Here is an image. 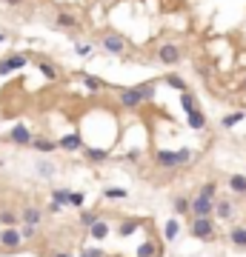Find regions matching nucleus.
I'll list each match as a JSON object with an SVG mask.
<instances>
[{
	"instance_id": "3",
	"label": "nucleus",
	"mask_w": 246,
	"mask_h": 257,
	"mask_svg": "<svg viewBox=\"0 0 246 257\" xmlns=\"http://www.w3.org/2000/svg\"><path fill=\"white\" fill-rule=\"evenodd\" d=\"M29 63V60L23 58V55H12V58L0 60V77H6V74H12V71H20Z\"/></svg>"
},
{
	"instance_id": "36",
	"label": "nucleus",
	"mask_w": 246,
	"mask_h": 257,
	"mask_svg": "<svg viewBox=\"0 0 246 257\" xmlns=\"http://www.w3.org/2000/svg\"><path fill=\"white\" fill-rule=\"evenodd\" d=\"M177 154H180V163H189V160L195 157V152H192V149H177Z\"/></svg>"
},
{
	"instance_id": "16",
	"label": "nucleus",
	"mask_w": 246,
	"mask_h": 257,
	"mask_svg": "<svg viewBox=\"0 0 246 257\" xmlns=\"http://www.w3.org/2000/svg\"><path fill=\"white\" fill-rule=\"evenodd\" d=\"M229 240H232L238 249H246V229L244 226H235L232 232H229Z\"/></svg>"
},
{
	"instance_id": "10",
	"label": "nucleus",
	"mask_w": 246,
	"mask_h": 257,
	"mask_svg": "<svg viewBox=\"0 0 246 257\" xmlns=\"http://www.w3.org/2000/svg\"><path fill=\"white\" fill-rule=\"evenodd\" d=\"M158 163L166 166V169H175V166H180V154L164 149V152H158Z\"/></svg>"
},
{
	"instance_id": "20",
	"label": "nucleus",
	"mask_w": 246,
	"mask_h": 257,
	"mask_svg": "<svg viewBox=\"0 0 246 257\" xmlns=\"http://www.w3.org/2000/svg\"><path fill=\"white\" fill-rule=\"evenodd\" d=\"M172 206H175L177 214H189V211H192V200L180 194V197H175V203H172Z\"/></svg>"
},
{
	"instance_id": "6",
	"label": "nucleus",
	"mask_w": 246,
	"mask_h": 257,
	"mask_svg": "<svg viewBox=\"0 0 246 257\" xmlns=\"http://www.w3.org/2000/svg\"><path fill=\"white\" fill-rule=\"evenodd\" d=\"M9 140L17 143V146H32V140H35V134L29 131V128L23 126V123H17V126L9 131Z\"/></svg>"
},
{
	"instance_id": "31",
	"label": "nucleus",
	"mask_w": 246,
	"mask_h": 257,
	"mask_svg": "<svg viewBox=\"0 0 246 257\" xmlns=\"http://www.w3.org/2000/svg\"><path fill=\"white\" fill-rule=\"evenodd\" d=\"M97 220H100V217H97L94 211H81V223L86 226V229H92V226H94Z\"/></svg>"
},
{
	"instance_id": "8",
	"label": "nucleus",
	"mask_w": 246,
	"mask_h": 257,
	"mask_svg": "<svg viewBox=\"0 0 246 257\" xmlns=\"http://www.w3.org/2000/svg\"><path fill=\"white\" fill-rule=\"evenodd\" d=\"M100 43H103V49L112 52V55H123V52H126V40H123L120 35H106Z\"/></svg>"
},
{
	"instance_id": "5",
	"label": "nucleus",
	"mask_w": 246,
	"mask_h": 257,
	"mask_svg": "<svg viewBox=\"0 0 246 257\" xmlns=\"http://www.w3.org/2000/svg\"><path fill=\"white\" fill-rule=\"evenodd\" d=\"M143 103L141 92H138V86H129V89H120V106L123 109H138Z\"/></svg>"
},
{
	"instance_id": "18",
	"label": "nucleus",
	"mask_w": 246,
	"mask_h": 257,
	"mask_svg": "<svg viewBox=\"0 0 246 257\" xmlns=\"http://www.w3.org/2000/svg\"><path fill=\"white\" fill-rule=\"evenodd\" d=\"M55 23H58L60 29H78V26H81V23H78V17H72V14H66V12L58 14V17H55Z\"/></svg>"
},
{
	"instance_id": "40",
	"label": "nucleus",
	"mask_w": 246,
	"mask_h": 257,
	"mask_svg": "<svg viewBox=\"0 0 246 257\" xmlns=\"http://www.w3.org/2000/svg\"><path fill=\"white\" fill-rule=\"evenodd\" d=\"M6 3H9V6H17V3H20V0H6Z\"/></svg>"
},
{
	"instance_id": "34",
	"label": "nucleus",
	"mask_w": 246,
	"mask_h": 257,
	"mask_svg": "<svg viewBox=\"0 0 246 257\" xmlns=\"http://www.w3.org/2000/svg\"><path fill=\"white\" fill-rule=\"evenodd\" d=\"M0 223H3V226H14V223H17V214H14V211H0Z\"/></svg>"
},
{
	"instance_id": "22",
	"label": "nucleus",
	"mask_w": 246,
	"mask_h": 257,
	"mask_svg": "<svg viewBox=\"0 0 246 257\" xmlns=\"http://www.w3.org/2000/svg\"><path fill=\"white\" fill-rule=\"evenodd\" d=\"M180 106H183V112L189 115V112H195V109H198V100H195L189 92H180Z\"/></svg>"
},
{
	"instance_id": "19",
	"label": "nucleus",
	"mask_w": 246,
	"mask_h": 257,
	"mask_svg": "<svg viewBox=\"0 0 246 257\" xmlns=\"http://www.w3.org/2000/svg\"><path fill=\"white\" fill-rule=\"evenodd\" d=\"M215 214H218L221 220H226V217L232 214V203H229V200H215Z\"/></svg>"
},
{
	"instance_id": "38",
	"label": "nucleus",
	"mask_w": 246,
	"mask_h": 257,
	"mask_svg": "<svg viewBox=\"0 0 246 257\" xmlns=\"http://www.w3.org/2000/svg\"><path fill=\"white\" fill-rule=\"evenodd\" d=\"M126 160H129V163H138V160H141V149H129V152H126Z\"/></svg>"
},
{
	"instance_id": "39",
	"label": "nucleus",
	"mask_w": 246,
	"mask_h": 257,
	"mask_svg": "<svg viewBox=\"0 0 246 257\" xmlns=\"http://www.w3.org/2000/svg\"><path fill=\"white\" fill-rule=\"evenodd\" d=\"M86 255H89V257H103V252H100V249H89Z\"/></svg>"
},
{
	"instance_id": "13",
	"label": "nucleus",
	"mask_w": 246,
	"mask_h": 257,
	"mask_svg": "<svg viewBox=\"0 0 246 257\" xmlns=\"http://www.w3.org/2000/svg\"><path fill=\"white\" fill-rule=\"evenodd\" d=\"M81 80L86 83V89H89V92H100V89L109 86V83H103L100 77H94V74H81Z\"/></svg>"
},
{
	"instance_id": "11",
	"label": "nucleus",
	"mask_w": 246,
	"mask_h": 257,
	"mask_svg": "<svg viewBox=\"0 0 246 257\" xmlns=\"http://www.w3.org/2000/svg\"><path fill=\"white\" fill-rule=\"evenodd\" d=\"M186 120H189V126H192V131H203V128H206V115H203L200 109L189 112V115H186Z\"/></svg>"
},
{
	"instance_id": "12",
	"label": "nucleus",
	"mask_w": 246,
	"mask_h": 257,
	"mask_svg": "<svg viewBox=\"0 0 246 257\" xmlns=\"http://www.w3.org/2000/svg\"><path fill=\"white\" fill-rule=\"evenodd\" d=\"M40 209H35V206H26L23 209V214H20V223H29V226H37L40 223Z\"/></svg>"
},
{
	"instance_id": "26",
	"label": "nucleus",
	"mask_w": 246,
	"mask_h": 257,
	"mask_svg": "<svg viewBox=\"0 0 246 257\" xmlns=\"http://www.w3.org/2000/svg\"><path fill=\"white\" fill-rule=\"evenodd\" d=\"M241 120H244V112H232V115H226V117L221 120V126H223V128H232V126H238Z\"/></svg>"
},
{
	"instance_id": "17",
	"label": "nucleus",
	"mask_w": 246,
	"mask_h": 257,
	"mask_svg": "<svg viewBox=\"0 0 246 257\" xmlns=\"http://www.w3.org/2000/svg\"><path fill=\"white\" fill-rule=\"evenodd\" d=\"M32 149H37V152H55V149H60V143H52V140H43V137H35V140H32Z\"/></svg>"
},
{
	"instance_id": "35",
	"label": "nucleus",
	"mask_w": 246,
	"mask_h": 257,
	"mask_svg": "<svg viewBox=\"0 0 246 257\" xmlns=\"http://www.w3.org/2000/svg\"><path fill=\"white\" fill-rule=\"evenodd\" d=\"M37 172H40L43 177H52V175H55V166H52V163H37Z\"/></svg>"
},
{
	"instance_id": "37",
	"label": "nucleus",
	"mask_w": 246,
	"mask_h": 257,
	"mask_svg": "<svg viewBox=\"0 0 246 257\" xmlns=\"http://www.w3.org/2000/svg\"><path fill=\"white\" fill-rule=\"evenodd\" d=\"M106 197H126V189H106Z\"/></svg>"
},
{
	"instance_id": "43",
	"label": "nucleus",
	"mask_w": 246,
	"mask_h": 257,
	"mask_svg": "<svg viewBox=\"0 0 246 257\" xmlns=\"http://www.w3.org/2000/svg\"><path fill=\"white\" fill-rule=\"evenodd\" d=\"M0 43H3V35H0Z\"/></svg>"
},
{
	"instance_id": "4",
	"label": "nucleus",
	"mask_w": 246,
	"mask_h": 257,
	"mask_svg": "<svg viewBox=\"0 0 246 257\" xmlns=\"http://www.w3.org/2000/svg\"><path fill=\"white\" fill-rule=\"evenodd\" d=\"M23 240V232H17L14 226H3V232H0V246H6V249H17Z\"/></svg>"
},
{
	"instance_id": "30",
	"label": "nucleus",
	"mask_w": 246,
	"mask_h": 257,
	"mask_svg": "<svg viewBox=\"0 0 246 257\" xmlns=\"http://www.w3.org/2000/svg\"><path fill=\"white\" fill-rule=\"evenodd\" d=\"M138 229H141V223H138V220L123 223V226H120V237H129V234H135Z\"/></svg>"
},
{
	"instance_id": "15",
	"label": "nucleus",
	"mask_w": 246,
	"mask_h": 257,
	"mask_svg": "<svg viewBox=\"0 0 246 257\" xmlns=\"http://www.w3.org/2000/svg\"><path fill=\"white\" fill-rule=\"evenodd\" d=\"M83 154H86L89 163H103V160H109V152H106V149H83Z\"/></svg>"
},
{
	"instance_id": "24",
	"label": "nucleus",
	"mask_w": 246,
	"mask_h": 257,
	"mask_svg": "<svg viewBox=\"0 0 246 257\" xmlns=\"http://www.w3.org/2000/svg\"><path fill=\"white\" fill-rule=\"evenodd\" d=\"M166 86H172L177 92H186V80H183L180 74H166Z\"/></svg>"
},
{
	"instance_id": "23",
	"label": "nucleus",
	"mask_w": 246,
	"mask_h": 257,
	"mask_svg": "<svg viewBox=\"0 0 246 257\" xmlns=\"http://www.w3.org/2000/svg\"><path fill=\"white\" fill-rule=\"evenodd\" d=\"M89 232H92L94 240H106V234H109V226H106L103 220H97V223L92 226V229H89Z\"/></svg>"
},
{
	"instance_id": "42",
	"label": "nucleus",
	"mask_w": 246,
	"mask_h": 257,
	"mask_svg": "<svg viewBox=\"0 0 246 257\" xmlns=\"http://www.w3.org/2000/svg\"><path fill=\"white\" fill-rule=\"evenodd\" d=\"M241 89H246V80H244V83H241Z\"/></svg>"
},
{
	"instance_id": "9",
	"label": "nucleus",
	"mask_w": 246,
	"mask_h": 257,
	"mask_svg": "<svg viewBox=\"0 0 246 257\" xmlns=\"http://www.w3.org/2000/svg\"><path fill=\"white\" fill-rule=\"evenodd\" d=\"M158 58H161V63H177L180 60V49L175 46V43H166V46H161V52H158Z\"/></svg>"
},
{
	"instance_id": "27",
	"label": "nucleus",
	"mask_w": 246,
	"mask_h": 257,
	"mask_svg": "<svg viewBox=\"0 0 246 257\" xmlns=\"http://www.w3.org/2000/svg\"><path fill=\"white\" fill-rule=\"evenodd\" d=\"M69 189H55V192H52V203H60V206H66V203H69Z\"/></svg>"
},
{
	"instance_id": "28",
	"label": "nucleus",
	"mask_w": 246,
	"mask_h": 257,
	"mask_svg": "<svg viewBox=\"0 0 246 257\" xmlns=\"http://www.w3.org/2000/svg\"><path fill=\"white\" fill-rule=\"evenodd\" d=\"M177 232H180L177 220H169V223L164 226V237H166V240H175V237H177Z\"/></svg>"
},
{
	"instance_id": "1",
	"label": "nucleus",
	"mask_w": 246,
	"mask_h": 257,
	"mask_svg": "<svg viewBox=\"0 0 246 257\" xmlns=\"http://www.w3.org/2000/svg\"><path fill=\"white\" fill-rule=\"evenodd\" d=\"M189 232L198 240H209V237H215V220L212 217H195L192 226H189Z\"/></svg>"
},
{
	"instance_id": "44",
	"label": "nucleus",
	"mask_w": 246,
	"mask_h": 257,
	"mask_svg": "<svg viewBox=\"0 0 246 257\" xmlns=\"http://www.w3.org/2000/svg\"><path fill=\"white\" fill-rule=\"evenodd\" d=\"M81 257H89V255H81Z\"/></svg>"
},
{
	"instance_id": "41",
	"label": "nucleus",
	"mask_w": 246,
	"mask_h": 257,
	"mask_svg": "<svg viewBox=\"0 0 246 257\" xmlns=\"http://www.w3.org/2000/svg\"><path fill=\"white\" fill-rule=\"evenodd\" d=\"M55 257H69V255H63V252H60V255H55Z\"/></svg>"
},
{
	"instance_id": "2",
	"label": "nucleus",
	"mask_w": 246,
	"mask_h": 257,
	"mask_svg": "<svg viewBox=\"0 0 246 257\" xmlns=\"http://www.w3.org/2000/svg\"><path fill=\"white\" fill-rule=\"evenodd\" d=\"M212 214H215V197L198 194L192 200V217H212Z\"/></svg>"
},
{
	"instance_id": "33",
	"label": "nucleus",
	"mask_w": 246,
	"mask_h": 257,
	"mask_svg": "<svg viewBox=\"0 0 246 257\" xmlns=\"http://www.w3.org/2000/svg\"><path fill=\"white\" fill-rule=\"evenodd\" d=\"M200 194H206V197H215V194H218V183H215V180H209V183H203V189H200Z\"/></svg>"
},
{
	"instance_id": "14",
	"label": "nucleus",
	"mask_w": 246,
	"mask_h": 257,
	"mask_svg": "<svg viewBox=\"0 0 246 257\" xmlns=\"http://www.w3.org/2000/svg\"><path fill=\"white\" fill-rule=\"evenodd\" d=\"M158 255H161V249L155 240H146V243L138 246V257H158Z\"/></svg>"
},
{
	"instance_id": "7",
	"label": "nucleus",
	"mask_w": 246,
	"mask_h": 257,
	"mask_svg": "<svg viewBox=\"0 0 246 257\" xmlns=\"http://www.w3.org/2000/svg\"><path fill=\"white\" fill-rule=\"evenodd\" d=\"M60 149H66V152H83L86 146H83V137L78 131H69V134L60 137Z\"/></svg>"
},
{
	"instance_id": "25",
	"label": "nucleus",
	"mask_w": 246,
	"mask_h": 257,
	"mask_svg": "<svg viewBox=\"0 0 246 257\" xmlns=\"http://www.w3.org/2000/svg\"><path fill=\"white\" fill-rule=\"evenodd\" d=\"M229 186H232V192H238V194H246V177L244 175L229 177Z\"/></svg>"
},
{
	"instance_id": "29",
	"label": "nucleus",
	"mask_w": 246,
	"mask_h": 257,
	"mask_svg": "<svg viewBox=\"0 0 246 257\" xmlns=\"http://www.w3.org/2000/svg\"><path fill=\"white\" fill-rule=\"evenodd\" d=\"M40 71H43V77H46V80H58V77H60V71L55 69L52 63H40Z\"/></svg>"
},
{
	"instance_id": "21",
	"label": "nucleus",
	"mask_w": 246,
	"mask_h": 257,
	"mask_svg": "<svg viewBox=\"0 0 246 257\" xmlns=\"http://www.w3.org/2000/svg\"><path fill=\"white\" fill-rule=\"evenodd\" d=\"M138 92H141V97H143V100H152V97H155V92H158V86H155L152 80H149V83H138Z\"/></svg>"
},
{
	"instance_id": "32",
	"label": "nucleus",
	"mask_w": 246,
	"mask_h": 257,
	"mask_svg": "<svg viewBox=\"0 0 246 257\" xmlns=\"http://www.w3.org/2000/svg\"><path fill=\"white\" fill-rule=\"evenodd\" d=\"M83 200H86V194H83V192H72V194H69V206L81 209V206H83Z\"/></svg>"
}]
</instances>
